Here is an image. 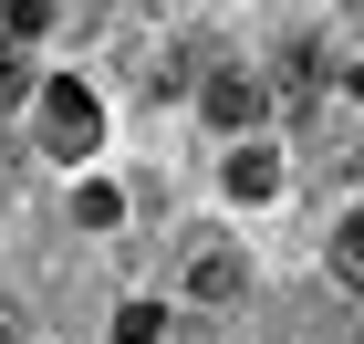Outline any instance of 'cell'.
<instances>
[{
  "mask_svg": "<svg viewBox=\"0 0 364 344\" xmlns=\"http://www.w3.org/2000/svg\"><path fill=\"white\" fill-rule=\"evenodd\" d=\"M333 282L364 292V209H343V229H333Z\"/></svg>",
  "mask_w": 364,
  "mask_h": 344,
  "instance_id": "5b68a950",
  "label": "cell"
},
{
  "mask_svg": "<svg viewBox=\"0 0 364 344\" xmlns=\"http://www.w3.org/2000/svg\"><path fill=\"white\" fill-rule=\"evenodd\" d=\"M0 21H11V31H42V21H53V0H0Z\"/></svg>",
  "mask_w": 364,
  "mask_h": 344,
  "instance_id": "ba28073f",
  "label": "cell"
},
{
  "mask_svg": "<svg viewBox=\"0 0 364 344\" xmlns=\"http://www.w3.org/2000/svg\"><path fill=\"white\" fill-rule=\"evenodd\" d=\"M281 188V157L271 146H240V157H229V199H271Z\"/></svg>",
  "mask_w": 364,
  "mask_h": 344,
  "instance_id": "277c9868",
  "label": "cell"
},
{
  "mask_svg": "<svg viewBox=\"0 0 364 344\" xmlns=\"http://www.w3.org/2000/svg\"><path fill=\"white\" fill-rule=\"evenodd\" d=\"M167 344H208V334H167Z\"/></svg>",
  "mask_w": 364,
  "mask_h": 344,
  "instance_id": "30bf717a",
  "label": "cell"
},
{
  "mask_svg": "<svg viewBox=\"0 0 364 344\" xmlns=\"http://www.w3.org/2000/svg\"><path fill=\"white\" fill-rule=\"evenodd\" d=\"M114 344H167V303H125L114 313Z\"/></svg>",
  "mask_w": 364,
  "mask_h": 344,
  "instance_id": "8992f818",
  "label": "cell"
},
{
  "mask_svg": "<svg viewBox=\"0 0 364 344\" xmlns=\"http://www.w3.org/2000/svg\"><path fill=\"white\" fill-rule=\"evenodd\" d=\"M198 105H208V125H229V136H250L260 115H271V94H260V84H250V73H219V84L198 94Z\"/></svg>",
  "mask_w": 364,
  "mask_h": 344,
  "instance_id": "7a4b0ae2",
  "label": "cell"
},
{
  "mask_svg": "<svg viewBox=\"0 0 364 344\" xmlns=\"http://www.w3.org/2000/svg\"><path fill=\"white\" fill-rule=\"evenodd\" d=\"M31 94V63H21V42H0V115Z\"/></svg>",
  "mask_w": 364,
  "mask_h": 344,
  "instance_id": "52a82bcc",
  "label": "cell"
},
{
  "mask_svg": "<svg viewBox=\"0 0 364 344\" xmlns=\"http://www.w3.org/2000/svg\"><path fill=\"white\" fill-rule=\"evenodd\" d=\"M0 344H31V313L11 303V292H0Z\"/></svg>",
  "mask_w": 364,
  "mask_h": 344,
  "instance_id": "9c48e42d",
  "label": "cell"
},
{
  "mask_svg": "<svg viewBox=\"0 0 364 344\" xmlns=\"http://www.w3.org/2000/svg\"><path fill=\"white\" fill-rule=\"evenodd\" d=\"M188 292H198V303H240V292H250V261L208 240V251H188Z\"/></svg>",
  "mask_w": 364,
  "mask_h": 344,
  "instance_id": "3957f363",
  "label": "cell"
},
{
  "mask_svg": "<svg viewBox=\"0 0 364 344\" xmlns=\"http://www.w3.org/2000/svg\"><path fill=\"white\" fill-rule=\"evenodd\" d=\"M42 146H53V157H94V146H105V105H94L84 84H53L42 94Z\"/></svg>",
  "mask_w": 364,
  "mask_h": 344,
  "instance_id": "6da1fadb",
  "label": "cell"
}]
</instances>
